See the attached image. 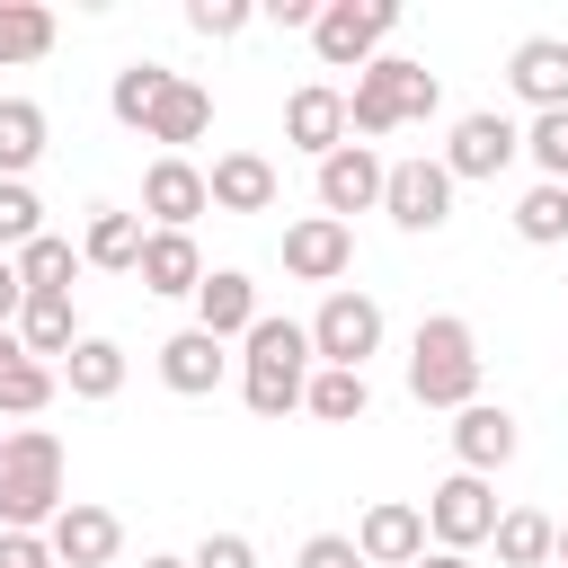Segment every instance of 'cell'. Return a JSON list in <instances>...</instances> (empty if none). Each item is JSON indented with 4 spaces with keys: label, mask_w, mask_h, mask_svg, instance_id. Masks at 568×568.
<instances>
[{
    "label": "cell",
    "mask_w": 568,
    "mask_h": 568,
    "mask_svg": "<svg viewBox=\"0 0 568 568\" xmlns=\"http://www.w3.org/2000/svg\"><path fill=\"white\" fill-rule=\"evenodd\" d=\"M186 27H195V36H240L248 9H240V0H186Z\"/></svg>",
    "instance_id": "cell-37"
},
{
    "label": "cell",
    "mask_w": 568,
    "mask_h": 568,
    "mask_svg": "<svg viewBox=\"0 0 568 568\" xmlns=\"http://www.w3.org/2000/svg\"><path fill=\"white\" fill-rule=\"evenodd\" d=\"M133 275H142V293H195V284H204V248H195L186 231H151Z\"/></svg>",
    "instance_id": "cell-22"
},
{
    "label": "cell",
    "mask_w": 568,
    "mask_h": 568,
    "mask_svg": "<svg viewBox=\"0 0 568 568\" xmlns=\"http://www.w3.org/2000/svg\"><path fill=\"white\" fill-rule=\"evenodd\" d=\"M36 53H53V9L0 0V71H9V62H36Z\"/></svg>",
    "instance_id": "cell-32"
},
{
    "label": "cell",
    "mask_w": 568,
    "mask_h": 568,
    "mask_svg": "<svg viewBox=\"0 0 568 568\" xmlns=\"http://www.w3.org/2000/svg\"><path fill=\"white\" fill-rule=\"evenodd\" d=\"M0 453H9V435H0Z\"/></svg>",
    "instance_id": "cell-45"
},
{
    "label": "cell",
    "mask_w": 568,
    "mask_h": 568,
    "mask_svg": "<svg viewBox=\"0 0 568 568\" xmlns=\"http://www.w3.org/2000/svg\"><path fill=\"white\" fill-rule=\"evenodd\" d=\"M44 399H53V364H36L18 328H0V417H36Z\"/></svg>",
    "instance_id": "cell-23"
},
{
    "label": "cell",
    "mask_w": 568,
    "mask_h": 568,
    "mask_svg": "<svg viewBox=\"0 0 568 568\" xmlns=\"http://www.w3.org/2000/svg\"><path fill=\"white\" fill-rule=\"evenodd\" d=\"M444 106V80L426 71V62H408V53H373L364 71H355V89H346V133H390V124H426Z\"/></svg>",
    "instance_id": "cell-1"
},
{
    "label": "cell",
    "mask_w": 568,
    "mask_h": 568,
    "mask_svg": "<svg viewBox=\"0 0 568 568\" xmlns=\"http://www.w3.org/2000/svg\"><path fill=\"white\" fill-rule=\"evenodd\" d=\"M204 124H213V98H204L195 80H178V89L151 106V124H142V133H151V142H169V160H178V142H204Z\"/></svg>",
    "instance_id": "cell-27"
},
{
    "label": "cell",
    "mask_w": 568,
    "mask_h": 568,
    "mask_svg": "<svg viewBox=\"0 0 568 568\" xmlns=\"http://www.w3.org/2000/svg\"><path fill=\"white\" fill-rule=\"evenodd\" d=\"M142 213H115V204H98L89 213V231H80V266H106V275H133L142 266Z\"/></svg>",
    "instance_id": "cell-20"
},
{
    "label": "cell",
    "mask_w": 568,
    "mask_h": 568,
    "mask_svg": "<svg viewBox=\"0 0 568 568\" xmlns=\"http://www.w3.org/2000/svg\"><path fill=\"white\" fill-rule=\"evenodd\" d=\"M302 408H311L320 426H355V417L373 408V382H364V373H337V364H320V373H311V390H302Z\"/></svg>",
    "instance_id": "cell-28"
},
{
    "label": "cell",
    "mask_w": 568,
    "mask_h": 568,
    "mask_svg": "<svg viewBox=\"0 0 568 568\" xmlns=\"http://www.w3.org/2000/svg\"><path fill=\"white\" fill-rule=\"evenodd\" d=\"M390 27H399V0H328V9L311 18V44H320L328 71H364Z\"/></svg>",
    "instance_id": "cell-5"
},
{
    "label": "cell",
    "mask_w": 568,
    "mask_h": 568,
    "mask_svg": "<svg viewBox=\"0 0 568 568\" xmlns=\"http://www.w3.org/2000/svg\"><path fill=\"white\" fill-rule=\"evenodd\" d=\"M417 550H426V506L382 497V506L355 524V559H364V568H408Z\"/></svg>",
    "instance_id": "cell-13"
},
{
    "label": "cell",
    "mask_w": 568,
    "mask_h": 568,
    "mask_svg": "<svg viewBox=\"0 0 568 568\" xmlns=\"http://www.w3.org/2000/svg\"><path fill=\"white\" fill-rule=\"evenodd\" d=\"M426 532H435V550H462V559H470V541L497 532V497H488V479L453 470V479L426 497Z\"/></svg>",
    "instance_id": "cell-7"
},
{
    "label": "cell",
    "mask_w": 568,
    "mask_h": 568,
    "mask_svg": "<svg viewBox=\"0 0 568 568\" xmlns=\"http://www.w3.org/2000/svg\"><path fill=\"white\" fill-rule=\"evenodd\" d=\"M382 213H390L399 231H444V213H453V178H444V160H390V178H382Z\"/></svg>",
    "instance_id": "cell-8"
},
{
    "label": "cell",
    "mask_w": 568,
    "mask_h": 568,
    "mask_svg": "<svg viewBox=\"0 0 568 568\" xmlns=\"http://www.w3.org/2000/svg\"><path fill=\"white\" fill-rule=\"evenodd\" d=\"M284 142H302V151H337L346 142V89H328V80H311V89H293L284 98Z\"/></svg>",
    "instance_id": "cell-17"
},
{
    "label": "cell",
    "mask_w": 568,
    "mask_h": 568,
    "mask_svg": "<svg viewBox=\"0 0 568 568\" xmlns=\"http://www.w3.org/2000/svg\"><path fill=\"white\" fill-rule=\"evenodd\" d=\"M506 80H515V98H532V115L568 106V44L559 36H524L515 62H506Z\"/></svg>",
    "instance_id": "cell-19"
},
{
    "label": "cell",
    "mask_w": 568,
    "mask_h": 568,
    "mask_svg": "<svg viewBox=\"0 0 568 568\" xmlns=\"http://www.w3.org/2000/svg\"><path fill=\"white\" fill-rule=\"evenodd\" d=\"M302 568H364V559H355L346 532H311V541H302Z\"/></svg>",
    "instance_id": "cell-38"
},
{
    "label": "cell",
    "mask_w": 568,
    "mask_h": 568,
    "mask_svg": "<svg viewBox=\"0 0 568 568\" xmlns=\"http://www.w3.org/2000/svg\"><path fill=\"white\" fill-rule=\"evenodd\" d=\"M18 311H27V284H18V266H9V257H0V328H9V320H18Z\"/></svg>",
    "instance_id": "cell-40"
},
{
    "label": "cell",
    "mask_w": 568,
    "mask_h": 568,
    "mask_svg": "<svg viewBox=\"0 0 568 568\" xmlns=\"http://www.w3.org/2000/svg\"><path fill=\"white\" fill-rule=\"evenodd\" d=\"M18 346L44 364V355H71L80 346V328H71V293H27V311H18Z\"/></svg>",
    "instance_id": "cell-24"
},
{
    "label": "cell",
    "mask_w": 568,
    "mask_h": 568,
    "mask_svg": "<svg viewBox=\"0 0 568 568\" xmlns=\"http://www.w3.org/2000/svg\"><path fill=\"white\" fill-rule=\"evenodd\" d=\"M515 417L506 408H488V399H470V408H453V453H462V470L470 479H488V470H506L515 462Z\"/></svg>",
    "instance_id": "cell-15"
},
{
    "label": "cell",
    "mask_w": 568,
    "mask_h": 568,
    "mask_svg": "<svg viewBox=\"0 0 568 568\" xmlns=\"http://www.w3.org/2000/svg\"><path fill=\"white\" fill-rule=\"evenodd\" d=\"M62 382H71V399H115L124 390V346L115 337H80L62 355Z\"/></svg>",
    "instance_id": "cell-25"
},
{
    "label": "cell",
    "mask_w": 568,
    "mask_h": 568,
    "mask_svg": "<svg viewBox=\"0 0 568 568\" xmlns=\"http://www.w3.org/2000/svg\"><path fill=\"white\" fill-rule=\"evenodd\" d=\"M142 568H186V559H142Z\"/></svg>",
    "instance_id": "cell-44"
},
{
    "label": "cell",
    "mask_w": 568,
    "mask_h": 568,
    "mask_svg": "<svg viewBox=\"0 0 568 568\" xmlns=\"http://www.w3.org/2000/svg\"><path fill=\"white\" fill-rule=\"evenodd\" d=\"M204 204H222V213H266V204H275V160H266V151H222L213 178H204Z\"/></svg>",
    "instance_id": "cell-18"
},
{
    "label": "cell",
    "mask_w": 568,
    "mask_h": 568,
    "mask_svg": "<svg viewBox=\"0 0 568 568\" xmlns=\"http://www.w3.org/2000/svg\"><path fill=\"white\" fill-rule=\"evenodd\" d=\"M515 151H524V133H515L497 106H479V115L453 124V142H444V178H497Z\"/></svg>",
    "instance_id": "cell-11"
},
{
    "label": "cell",
    "mask_w": 568,
    "mask_h": 568,
    "mask_svg": "<svg viewBox=\"0 0 568 568\" xmlns=\"http://www.w3.org/2000/svg\"><path fill=\"white\" fill-rule=\"evenodd\" d=\"M346 266H355V231H346V222L302 213V222L284 231V275H302V284H337Z\"/></svg>",
    "instance_id": "cell-12"
},
{
    "label": "cell",
    "mask_w": 568,
    "mask_h": 568,
    "mask_svg": "<svg viewBox=\"0 0 568 568\" xmlns=\"http://www.w3.org/2000/svg\"><path fill=\"white\" fill-rule=\"evenodd\" d=\"M515 231H524L532 248H550V240H568V186H532V195L515 204Z\"/></svg>",
    "instance_id": "cell-34"
},
{
    "label": "cell",
    "mask_w": 568,
    "mask_h": 568,
    "mask_svg": "<svg viewBox=\"0 0 568 568\" xmlns=\"http://www.w3.org/2000/svg\"><path fill=\"white\" fill-rule=\"evenodd\" d=\"M222 364H231V355H222V337H204V328H178V337L160 346V382H169L178 399H204V390L222 382Z\"/></svg>",
    "instance_id": "cell-21"
},
{
    "label": "cell",
    "mask_w": 568,
    "mask_h": 568,
    "mask_svg": "<svg viewBox=\"0 0 568 568\" xmlns=\"http://www.w3.org/2000/svg\"><path fill=\"white\" fill-rule=\"evenodd\" d=\"M142 213H151L160 231H186V222L204 213V169H195L186 151H178V160L160 151V160L142 169Z\"/></svg>",
    "instance_id": "cell-14"
},
{
    "label": "cell",
    "mask_w": 568,
    "mask_h": 568,
    "mask_svg": "<svg viewBox=\"0 0 568 568\" xmlns=\"http://www.w3.org/2000/svg\"><path fill=\"white\" fill-rule=\"evenodd\" d=\"M36 160H44V106L36 98H0V178L27 186Z\"/></svg>",
    "instance_id": "cell-26"
},
{
    "label": "cell",
    "mask_w": 568,
    "mask_h": 568,
    "mask_svg": "<svg viewBox=\"0 0 568 568\" xmlns=\"http://www.w3.org/2000/svg\"><path fill=\"white\" fill-rule=\"evenodd\" d=\"M408 568H470V559H462V550H417Z\"/></svg>",
    "instance_id": "cell-42"
},
{
    "label": "cell",
    "mask_w": 568,
    "mask_h": 568,
    "mask_svg": "<svg viewBox=\"0 0 568 568\" xmlns=\"http://www.w3.org/2000/svg\"><path fill=\"white\" fill-rule=\"evenodd\" d=\"M382 160H373V142H337L328 160H320V213L328 222H346V213H373L382 204Z\"/></svg>",
    "instance_id": "cell-10"
},
{
    "label": "cell",
    "mask_w": 568,
    "mask_h": 568,
    "mask_svg": "<svg viewBox=\"0 0 568 568\" xmlns=\"http://www.w3.org/2000/svg\"><path fill=\"white\" fill-rule=\"evenodd\" d=\"M408 390H417V408H470L479 399V337H470V320H453V311L417 320Z\"/></svg>",
    "instance_id": "cell-3"
},
{
    "label": "cell",
    "mask_w": 568,
    "mask_h": 568,
    "mask_svg": "<svg viewBox=\"0 0 568 568\" xmlns=\"http://www.w3.org/2000/svg\"><path fill=\"white\" fill-rule=\"evenodd\" d=\"M27 240H44V204H36L18 178H0V257H18Z\"/></svg>",
    "instance_id": "cell-35"
},
{
    "label": "cell",
    "mask_w": 568,
    "mask_h": 568,
    "mask_svg": "<svg viewBox=\"0 0 568 568\" xmlns=\"http://www.w3.org/2000/svg\"><path fill=\"white\" fill-rule=\"evenodd\" d=\"M524 151H532V169H541V186H568V106H550V115H532V124H524Z\"/></svg>",
    "instance_id": "cell-33"
},
{
    "label": "cell",
    "mask_w": 568,
    "mask_h": 568,
    "mask_svg": "<svg viewBox=\"0 0 568 568\" xmlns=\"http://www.w3.org/2000/svg\"><path fill=\"white\" fill-rule=\"evenodd\" d=\"M266 18H275V27H311V18H320V0H275Z\"/></svg>",
    "instance_id": "cell-41"
},
{
    "label": "cell",
    "mask_w": 568,
    "mask_h": 568,
    "mask_svg": "<svg viewBox=\"0 0 568 568\" xmlns=\"http://www.w3.org/2000/svg\"><path fill=\"white\" fill-rule=\"evenodd\" d=\"M9 266H18V284H27V293H71V275H80V248L44 231V240H27Z\"/></svg>",
    "instance_id": "cell-30"
},
{
    "label": "cell",
    "mask_w": 568,
    "mask_h": 568,
    "mask_svg": "<svg viewBox=\"0 0 568 568\" xmlns=\"http://www.w3.org/2000/svg\"><path fill=\"white\" fill-rule=\"evenodd\" d=\"M550 550H559V559H568V524H559V532H550Z\"/></svg>",
    "instance_id": "cell-43"
},
{
    "label": "cell",
    "mask_w": 568,
    "mask_h": 568,
    "mask_svg": "<svg viewBox=\"0 0 568 568\" xmlns=\"http://www.w3.org/2000/svg\"><path fill=\"white\" fill-rule=\"evenodd\" d=\"M71 497H62V435L44 426H18L9 453H0V532H36L53 524Z\"/></svg>",
    "instance_id": "cell-2"
},
{
    "label": "cell",
    "mask_w": 568,
    "mask_h": 568,
    "mask_svg": "<svg viewBox=\"0 0 568 568\" xmlns=\"http://www.w3.org/2000/svg\"><path fill=\"white\" fill-rule=\"evenodd\" d=\"M302 390H311V328H293V320H257V328H248L240 399H248L257 417H284V408H302Z\"/></svg>",
    "instance_id": "cell-4"
},
{
    "label": "cell",
    "mask_w": 568,
    "mask_h": 568,
    "mask_svg": "<svg viewBox=\"0 0 568 568\" xmlns=\"http://www.w3.org/2000/svg\"><path fill=\"white\" fill-rule=\"evenodd\" d=\"M550 532H559L550 515H532V506H506L488 541H497V559H506V568H541V559H550Z\"/></svg>",
    "instance_id": "cell-31"
},
{
    "label": "cell",
    "mask_w": 568,
    "mask_h": 568,
    "mask_svg": "<svg viewBox=\"0 0 568 568\" xmlns=\"http://www.w3.org/2000/svg\"><path fill=\"white\" fill-rule=\"evenodd\" d=\"M178 89V71L169 62H124L115 71V89H106V106H115V124H151V106Z\"/></svg>",
    "instance_id": "cell-29"
},
{
    "label": "cell",
    "mask_w": 568,
    "mask_h": 568,
    "mask_svg": "<svg viewBox=\"0 0 568 568\" xmlns=\"http://www.w3.org/2000/svg\"><path fill=\"white\" fill-rule=\"evenodd\" d=\"M195 328H204V337H248V328H257V284H248L240 266H204V284H195Z\"/></svg>",
    "instance_id": "cell-16"
},
{
    "label": "cell",
    "mask_w": 568,
    "mask_h": 568,
    "mask_svg": "<svg viewBox=\"0 0 568 568\" xmlns=\"http://www.w3.org/2000/svg\"><path fill=\"white\" fill-rule=\"evenodd\" d=\"M0 568H53L44 532H0Z\"/></svg>",
    "instance_id": "cell-39"
},
{
    "label": "cell",
    "mask_w": 568,
    "mask_h": 568,
    "mask_svg": "<svg viewBox=\"0 0 568 568\" xmlns=\"http://www.w3.org/2000/svg\"><path fill=\"white\" fill-rule=\"evenodd\" d=\"M186 568H257V550H248V532H204Z\"/></svg>",
    "instance_id": "cell-36"
},
{
    "label": "cell",
    "mask_w": 568,
    "mask_h": 568,
    "mask_svg": "<svg viewBox=\"0 0 568 568\" xmlns=\"http://www.w3.org/2000/svg\"><path fill=\"white\" fill-rule=\"evenodd\" d=\"M373 346H382V302L373 293H328L320 320H311V355L337 364V373H364Z\"/></svg>",
    "instance_id": "cell-6"
},
{
    "label": "cell",
    "mask_w": 568,
    "mask_h": 568,
    "mask_svg": "<svg viewBox=\"0 0 568 568\" xmlns=\"http://www.w3.org/2000/svg\"><path fill=\"white\" fill-rule=\"evenodd\" d=\"M44 550H53V568H106L115 550H124V524L106 515V506H89V497H71L53 524H44Z\"/></svg>",
    "instance_id": "cell-9"
}]
</instances>
